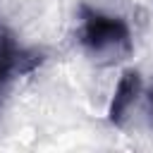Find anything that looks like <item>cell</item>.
Returning a JSON list of instances; mask_svg holds the SVG:
<instances>
[{"label": "cell", "instance_id": "obj_2", "mask_svg": "<svg viewBox=\"0 0 153 153\" xmlns=\"http://www.w3.org/2000/svg\"><path fill=\"white\" fill-rule=\"evenodd\" d=\"M139 93H141V74L136 69H124L117 86H115L112 100L108 105V122L115 124V127H122L131 105L136 103Z\"/></svg>", "mask_w": 153, "mask_h": 153}, {"label": "cell", "instance_id": "obj_1", "mask_svg": "<svg viewBox=\"0 0 153 153\" xmlns=\"http://www.w3.org/2000/svg\"><path fill=\"white\" fill-rule=\"evenodd\" d=\"M81 45L93 57H108V62H115L131 53V33L124 19L88 7H81Z\"/></svg>", "mask_w": 153, "mask_h": 153}, {"label": "cell", "instance_id": "obj_3", "mask_svg": "<svg viewBox=\"0 0 153 153\" xmlns=\"http://www.w3.org/2000/svg\"><path fill=\"white\" fill-rule=\"evenodd\" d=\"M148 100H151V110H153V91H151V98Z\"/></svg>", "mask_w": 153, "mask_h": 153}]
</instances>
